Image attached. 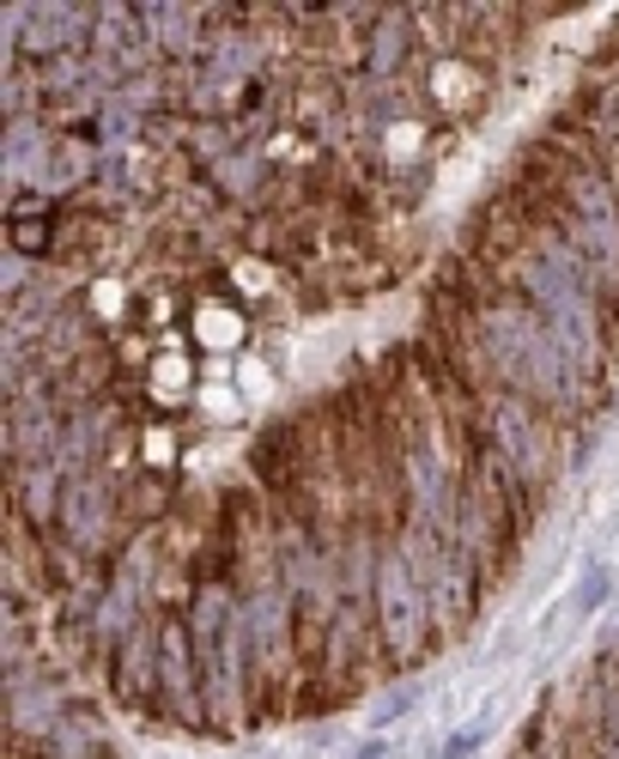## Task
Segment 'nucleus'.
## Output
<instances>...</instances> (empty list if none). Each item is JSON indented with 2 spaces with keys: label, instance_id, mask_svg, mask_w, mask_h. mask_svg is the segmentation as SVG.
I'll use <instances>...</instances> for the list:
<instances>
[{
  "label": "nucleus",
  "instance_id": "obj_1",
  "mask_svg": "<svg viewBox=\"0 0 619 759\" xmlns=\"http://www.w3.org/2000/svg\"><path fill=\"white\" fill-rule=\"evenodd\" d=\"M12 243L31 250V255H43L49 250V225H37V219H12Z\"/></svg>",
  "mask_w": 619,
  "mask_h": 759
},
{
  "label": "nucleus",
  "instance_id": "obj_2",
  "mask_svg": "<svg viewBox=\"0 0 619 759\" xmlns=\"http://www.w3.org/2000/svg\"><path fill=\"white\" fill-rule=\"evenodd\" d=\"M608 589H613V571H601V565H596V571H589V584H584V596H577V614H589L601 596H608Z\"/></svg>",
  "mask_w": 619,
  "mask_h": 759
}]
</instances>
